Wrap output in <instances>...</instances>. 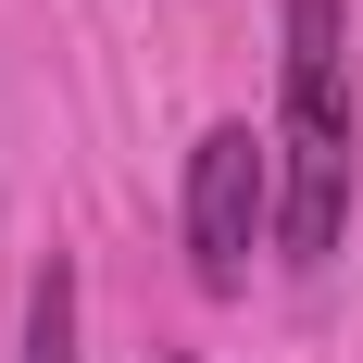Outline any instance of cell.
<instances>
[{
    "label": "cell",
    "instance_id": "obj_1",
    "mask_svg": "<svg viewBox=\"0 0 363 363\" xmlns=\"http://www.w3.org/2000/svg\"><path fill=\"white\" fill-rule=\"evenodd\" d=\"M363 188V88H351V0L276 13V251L326 263Z\"/></svg>",
    "mask_w": 363,
    "mask_h": 363
},
{
    "label": "cell",
    "instance_id": "obj_3",
    "mask_svg": "<svg viewBox=\"0 0 363 363\" xmlns=\"http://www.w3.org/2000/svg\"><path fill=\"white\" fill-rule=\"evenodd\" d=\"M26 363H75V251H38L26 276Z\"/></svg>",
    "mask_w": 363,
    "mask_h": 363
},
{
    "label": "cell",
    "instance_id": "obj_2",
    "mask_svg": "<svg viewBox=\"0 0 363 363\" xmlns=\"http://www.w3.org/2000/svg\"><path fill=\"white\" fill-rule=\"evenodd\" d=\"M176 213H188V276H201L213 301H238L251 289V251L276 238V138H251L238 113L201 125V138H188V201Z\"/></svg>",
    "mask_w": 363,
    "mask_h": 363
}]
</instances>
